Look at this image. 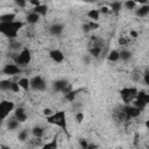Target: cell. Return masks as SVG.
I'll return each mask as SVG.
<instances>
[{
    "mask_svg": "<svg viewBox=\"0 0 149 149\" xmlns=\"http://www.w3.org/2000/svg\"><path fill=\"white\" fill-rule=\"evenodd\" d=\"M118 42H119V44H120L121 47H123V45H127V44L130 42V40H129L127 36H121V37H119Z\"/></svg>",
    "mask_w": 149,
    "mask_h": 149,
    "instance_id": "836d02e7",
    "label": "cell"
},
{
    "mask_svg": "<svg viewBox=\"0 0 149 149\" xmlns=\"http://www.w3.org/2000/svg\"><path fill=\"white\" fill-rule=\"evenodd\" d=\"M14 109V102L8 101V100H3L0 102V115L5 119L12 111Z\"/></svg>",
    "mask_w": 149,
    "mask_h": 149,
    "instance_id": "5b68a950",
    "label": "cell"
},
{
    "mask_svg": "<svg viewBox=\"0 0 149 149\" xmlns=\"http://www.w3.org/2000/svg\"><path fill=\"white\" fill-rule=\"evenodd\" d=\"M121 7H122V2L121 1H119V0H115V1H113L112 3H111V12L112 13H114V14H119V12L121 10Z\"/></svg>",
    "mask_w": 149,
    "mask_h": 149,
    "instance_id": "2e32d148",
    "label": "cell"
},
{
    "mask_svg": "<svg viewBox=\"0 0 149 149\" xmlns=\"http://www.w3.org/2000/svg\"><path fill=\"white\" fill-rule=\"evenodd\" d=\"M29 2H30L34 7H36V6H38V5H41V1H40V0H29Z\"/></svg>",
    "mask_w": 149,
    "mask_h": 149,
    "instance_id": "7dc6e473",
    "label": "cell"
},
{
    "mask_svg": "<svg viewBox=\"0 0 149 149\" xmlns=\"http://www.w3.org/2000/svg\"><path fill=\"white\" fill-rule=\"evenodd\" d=\"M14 2L16 3V6H19L21 8H24L27 5V0H14Z\"/></svg>",
    "mask_w": 149,
    "mask_h": 149,
    "instance_id": "60d3db41",
    "label": "cell"
},
{
    "mask_svg": "<svg viewBox=\"0 0 149 149\" xmlns=\"http://www.w3.org/2000/svg\"><path fill=\"white\" fill-rule=\"evenodd\" d=\"M30 61H31V52L28 48H24L19 55H16V57H14V63L19 66H24L29 64Z\"/></svg>",
    "mask_w": 149,
    "mask_h": 149,
    "instance_id": "3957f363",
    "label": "cell"
},
{
    "mask_svg": "<svg viewBox=\"0 0 149 149\" xmlns=\"http://www.w3.org/2000/svg\"><path fill=\"white\" fill-rule=\"evenodd\" d=\"M24 26L21 21H12V22H0V33L3 34L8 38H15L17 36V31Z\"/></svg>",
    "mask_w": 149,
    "mask_h": 149,
    "instance_id": "6da1fadb",
    "label": "cell"
},
{
    "mask_svg": "<svg viewBox=\"0 0 149 149\" xmlns=\"http://www.w3.org/2000/svg\"><path fill=\"white\" fill-rule=\"evenodd\" d=\"M2 120H3V118H2V116H1V115H0V122H1V121H2Z\"/></svg>",
    "mask_w": 149,
    "mask_h": 149,
    "instance_id": "f5cc1de1",
    "label": "cell"
},
{
    "mask_svg": "<svg viewBox=\"0 0 149 149\" xmlns=\"http://www.w3.org/2000/svg\"><path fill=\"white\" fill-rule=\"evenodd\" d=\"M132 79L135 81V83H139L140 81V79H141V73H140V71H134L133 73H132Z\"/></svg>",
    "mask_w": 149,
    "mask_h": 149,
    "instance_id": "d590c367",
    "label": "cell"
},
{
    "mask_svg": "<svg viewBox=\"0 0 149 149\" xmlns=\"http://www.w3.org/2000/svg\"><path fill=\"white\" fill-rule=\"evenodd\" d=\"M137 36H139L137 31H135V30H130V37H133V38H136Z\"/></svg>",
    "mask_w": 149,
    "mask_h": 149,
    "instance_id": "681fc988",
    "label": "cell"
},
{
    "mask_svg": "<svg viewBox=\"0 0 149 149\" xmlns=\"http://www.w3.org/2000/svg\"><path fill=\"white\" fill-rule=\"evenodd\" d=\"M125 111H126V113L130 116V118H137V116H140V114H141V109L140 108H137V107H135V106H133V105H130V104H128V105H126L125 107H122Z\"/></svg>",
    "mask_w": 149,
    "mask_h": 149,
    "instance_id": "9c48e42d",
    "label": "cell"
},
{
    "mask_svg": "<svg viewBox=\"0 0 149 149\" xmlns=\"http://www.w3.org/2000/svg\"><path fill=\"white\" fill-rule=\"evenodd\" d=\"M20 86H19V84L17 83H15V81H12V84H10V91L12 92H14V93H19L20 92Z\"/></svg>",
    "mask_w": 149,
    "mask_h": 149,
    "instance_id": "8d00e7d4",
    "label": "cell"
},
{
    "mask_svg": "<svg viewBox=\"0 0 149 149\" xmlns=\"http://www.w3.org/2000/svg\"><path fill=\"white\" fill-rule=\"evenodd\" d=\"M14 118L21 123V122H26L27 119H28V115L26 114L24 112V108L23 107H17L15 109V113H14Z\"/></svg>",
    "mask_w": 149,
    "mask_h": 149,
    "instance_id": "30bf717a",
    "label": "cell"
},
{
    "mask_svg": "<svg viewBox=\"0 0 149 149\" xmlns=\"http://www.w3.org/2000/svg\"><path fill=\"white\" fill-rule=\"evenodd\" d=\"M54 112H52V109H50V108H44L43 109V115L44 116H49V115H51Z\"/></svg>",
    "mask_w": 149,
    "mask_h": 149,
    "instance_id": "f6af8a7d",
    "label": "cell"
},
{
    "mask_svg": "<svg viewBox=\"0 0 149 149\" xmlns=\"http://www.w3.org/2000/svg\"><path fill=\"white\" fill-rule=\"evenodd\" d=\"M17 139H19L20 141H26V140H28V130H27V129L21 130V132L19 133V135H17Z\"/></svg>",
    "mask_w": 149,
    "mask_h": 149,
    "instance_id": "1f68e13d",
    "label": "cell"
},
{
    "mask_svg": "<svg viewBox=\"0 0 149 149\" xmlns=\"http://www.w3.org/2000/svg\"><path fill=\"white\" fill-rule=\"evenodd\" d=\"M113 116H114L115 121H118V122H120V123H126V122H128V121L130 120V116L126 113V111H125L123 108H121V109H119V111H115Z\"/></svg>",
    "mask_w": 149,
    "mask_h": 149,
    "instance_id": "52a82bcc",
    "label": "cell"
},
{
    "mask_svg": "<svg viewBox=\"0 0 149 149\" xmlns=\"http://www.w3.org/2000/svg\"><path fill=\"white\" fill-rule=\"evenodd\" d=\"M64 30V26L61 24V23H54L49 27V31L51 35H55V36H59Z\"/></svg>",
    "mask_w": 149,
    "mask_h": 149,
    "instance_id": "8fae6325",
    "label": "cell"
},
{
    "mask_svg": "<svg viewBox=\"0 0 149 149\" xmlns=\"http://www.w3.org/2000/svg\"><path fill=\"white\" fill-rule=\"evenodd\" d=\"M132 104H133V106H135V107L140 108L141 111H143V109L146 108V106L148 105V104H146L143 100H140V99H134V100L132 101Z\"/></svg>",
    "mask_w": 149,
    "mask_h": 149,
    "instance_id": "83f0119b",
    "label": "cell"
},
{
    "mask_svg": "<svg viewBox=\"0 0 149 149\" xmlns=\"http://www.w3.org/2000/svg\"><path fill=\"white\" fill-rule=\"evenodd\" d=\"M99 15H100V12L98 9H91V10L87 12V16L92 21H98L99 20Z\"/></svg>",
    "mask_w": 149,
    "mask_h": 149,
    "instance_id": "cb8c5ba5",
    "label": "cell"
},
{
    "mask_svg": "<svg viewBox=\"0 0 149 149\" xmlns=\"http://www.w3.org/2000/svg\"><path fill=\"white\" fill-rule=\"evenodd\" d=\"M20 72H21V69L15 63L14 64H7L2 69V73L3 74H7V76H14V74H17Z\"/></svg>",
    "mask_w": 149,
    "mask_h": 149,
    "instance_id": "8992f818",
    "label": "cell"
},
{
    "mask_svg": "<svg viewBox=\"0 0 149 149\" xmlns=\"http://www.w3.org/2000/svg\"><path fill=\"white\" fill-rule=\"evenodd\" d=\"M97 147H98L97 144H88V146H87V149H91V148H97Z\"/></svg>",
    "mask_w": 149,
    "mask_h": 149,
    "instance_id": "f907efd6",
    "label": "cell"
},
{
    "mask_svg": "<svg viewBox=\"0 0 149 149\" xmlns=\"http://www.w3.org/2000/svg\"><path fill=\"white\" fill-rule=\"evenodd\" d=\"M148 13H149V5H148V3L142 5V6L136 10V15L140 16V17H144V16H147Z\"/></svg>",
    "mask_w": 149,
    "mask_h": 149,
    "instance_id": "e0dca14e",
    "label": "cell"
},
{
    "mask_svg": "<svg viewBox=\"0 0 149 149\" xmlns=\"http://www.w3.org/2000/svg\"><path fill=\"white\" fill-rule=\"evenodd\" d=\"M29 83H30V87L34 90H37V91H44L47 87V84L41 76L33 77L31 79H29Z\"/></svg>",
    "mask_w": 149,
    "mask_h": 149,
    "instance_id": "277c9868",
    "label": "cell"
},
{
    "mask_svg": "<svg viewBox=\"0 0 149 149\" xmlns=\"http://www.w3.org/2000/svg\"><path fill=\"white\" fill-rule=\"evenodd\" d=\"M17 84H19V86H20L22 90H24V91H28V90H29V87H30L29 79H28V78H26V77L20 78V79H19V81H17Z\"/></svg>",
    "mask_w": 149,
    "mask_h": 149,
    "instance_id": "ffe728a7",
    "label": "cell"
},
{
    "mask_svg": "<svg viewBox=\"0 0 149 149\" xmlns=\"http://www.w3.org/2000/svg\"><path fill=\"white\" fill-rule=\"evenodd\" d=\"M104 45V41L101 38H99L98 36H92L90 38L88 42V48H93V47H98V48H102Z\"/></svg>",
    "mask_w": 149,
    "mask_h": 149,
    "instance_id": "7c38bea8",
    "label": "cell"
},
{
    "mask_svg": "<svg viewBox=\"0 0 149 149\" xmlns=\"http://www.w3.org/2000/svg\"><path fill=\"white\" fill-rule=\"evenodd\" d=\"M15 17H16V15L14 13L2 14V15H0V22H12L15 20Z\"/></svg>",
    "mask_w": 149,
    "mask_h": 149,
    "instance_id": "44dd1931",
    "label": "cell"
},
{
    "mask_svg": "<svg viewBox=\"0 0 149 149\" xmlns=\"http://www.w3.org/2000/svg\"><path fill=\"white\" fill-rule=\"evenodd\" d=\"M135 3H140V5H146L148 3V0H133Z\"/></svg>",
    "mask_w": 149,
    "mask_h": 149,
    "instance_id": "c3c4849f",
    "label": "cell"
},
{
    "mask_svg": "<svg viewBox=\"0 0 149 149\" xmlns=\"http://www.w3.org/2000/svg\"><path fill=\"white\" fill-rule=\"evenodd\" d=\"M143 80H144V84L146 85H149V69L148 68H146V70H144V72H143Z\"/></svg>",
    "mask_w": 149,
    "mask_h": 149,
    "instance_id": "f35d334b",
    "label": "cell"
},
{
    "mask_svg": "<svg viewBox=\"0 0 149 149\" xmlns=\"http://www.w3.org/2000/svg\"><path fill=\"white\" fill-rule=\"evenodd\" d=\"M100 13H102V14H108L111 10H109V8L107 7V6H102L101 8H100V10H99Z\"/></svg>",
    "mask_w": 149,
    "mask_h": 149,
    "instance_id": "7bdbcfd3",
    "label": "cell"
},
{
    "mask_svg": "<svg viewBox=\"0 0 149 149\" xmlns=\"http://www.w3.org/2000/svg\"><path fill=\"white\" fill-rule=\"evenodd\" d=\"M20 47H21L20 42H14V41L10 42V48H13V49H19Z\"/></svg>",
    "mask_w": 149,
    "mask_h": 149,
    "instance_id": "ee69618b",
    "label": "cell"
},
{
    "mask_svg": "<svg viewBox=\"0 0 149 149\" xmlns=\"http://www.w3.org/2000/svg\"><path fill=\"white\" fill-rule=\"evenodd\" d=\"M79 144H80V147H81L83 149H87V146H88V143H87V141H86V140H84V139H80V140H79Z\"/></svg>",
    "mask_w": 149,
    "mask_h": 149,
    "instance_id": "b9f144b4",
    "label": "cell"
},
{
    "mask_svg": "<svg viewBox=\"0 0 149 149\" xmlns=\"http://www.w3.org/2000/svg\"><path fill=\"white\" fill-rule=\"evenodd\" d=\"M19 126H20V122L15 118L12 119V120H9L8 121V125H7V127H8L9 130H15L16 128H19Z\"/></svg>",
    "mask_w": 149,
    "mask_h": 149,
    "instance_id": "f1b7e54d",
    "label": "cell"
},
{
    "mask_svg": "<svg viewBox=\"0 0 149 149\" xmlns=\"http://www.w3.org/2000/svg\"><path fill=\"white\" fill-rule=\"evenodd\" d=\"M10 80H1L0 81V90L1 91H10Z\"/></svg>",
    "mask_w": 149,
    "mask_h": 149,
    "instance_id": "f546056e",
    "label": "cell"
},
{
    "mask_svg": "<svg viewBox=\"0 0 149 149\" xmlns=\"http://www.w3.org/2000/svg\"><path fill=\"white\" fill-rule=\"evenodd\" d=\"M102 48H98V47H93V48H88V52L91 56H93L94 58H98L100 56V52H101Z\"/></svg>",
    "mask_w": 149,
    "mask_h": 149,
    "instance_id": "484cf974",
    "label": "cell"
},
{
    "mask_svg": "<svg viewBox=\"0 0 149 149\" xmlns=\"http://www.w3.org/2000/svg\"><path fill=\"white\" fill-rule=\"evenodd\" d=\"M121 99L126 105H128L135 99V95H121Z\"/></svg>",
    "mask_w": 149,
    "mask_h": 149,
    "instance_id": "e575fe53",
    "label": "cell"
},
{
    "mask_svg": "<svg viewBox=\"0 0 149 149\" xmlns=\"http://www.w3.org/2000/svg\"><path fill=\"white\" fill-rule=\"evenodd\" d=\"M107 59L111 61V62H116V61H119V59H120V58H119V51H118V50H112V51H109V54H108V56H107Z\"/></svg>",
    "mask_w": 149,
    "mask_h": 149,
    "instance_id": "4316f807",
    "label": "cell"
},
{
    "mask_svg": "<svg viewBox=\"0 0 149 149\" xmlns=\"http://www.w3.org/2000/svg\"><path fill=\"white\" fill-rule=\"evenodd\" d=\"M47 118V122L51 123V125H56L59 128L64 129L65 132L68 130V126H66V118H65V112L64 111H58L56 113H52Z\"/></svg>",
    "mask_w": 149,
    "mask_h": 149,
    "instance_id": "7a4b0ae2",
    "label": "cell"
},
{
    "mask_svg": "<svg viewBox=\"0 0 149 149\" xmlns=\"http://www.w3.org/2000/svg\"><path fill=\"white\" fill-rule=\"evenodd\" d=\"M42 147H43L44 149H56V148H57V141H56V137H55L51 142L45 143V144H43Z\"/></svg>",
    "mask_w": 149,
    "mask_h": 149,
    "instance_id": "4dcf8cb0",
    "label": "cell"
},
{
    "mask_svg": "<svg viewBox=\"0 0 149 149\" xmlns=\"http://www.w3.org/2000/svg\"><path fill=\"white\" fill-rule=\"evenodd\" d=\"M31 133H33V135L35 137H40L41 139L43 136V134H44V129L42 127H40V126H36V127H34L31 129Z\"/></svg>",
    "mask_w": 149,
    "mask_h": 149,
    "instance_id": "d4e9b609",
    "label": "cell"
},
{
    "mask_svg": "<svg viewBox=\"0 0 149 149\" xmlns=\"http://www.w3.org/2000/svg\"><path fill=\"white\" fill-rule=\"evenodd\" d=\"M49 56H50V58L55 63H62L64 61V54L59 49H52V50H50L49 51Z\"/></svg>",
    "mask_w": 149,
    "mask_h": 149,
    "instance_id": "ba28073f",
    "label": "cell"
},
{
    "mask_svg": "<svg viewBox=\"0 0 149 149\" xmlns=\"http://www.w3.org/2000/svg\"><path fill=\"white\" fill-rule=\"evenodd\" d=\"M136 93H137L136 87H123V88L120 90L121 95H135Z\"/></svg>",
    "mask_w": 149,
    "mask_h": 149,
    "instance_id": "ac0fdd59",
    "label": "cell"
},
{
    "mask_svg": "<svg viewBox=\"0 0 149 149\" xmlns=\"http://www.w3.org/2000/svg\"><path fill=\"white\" fill-rule=\"evenodd\" d=\"M33 12L37 13L40 16H45V15H47V13H48V6H47V5H42V3H41V5L36 6V7H34Z\"/></svg>",
    "mask_w": 149,
    "mask_h": 149,
    "instance_id": "5bb4252c",
    "label": "cell"
},
{
    "mask_svg": "<svg viewBox=\"0 0 149 149\" xmlns=\"http://www.w3.org/2000/svg\"><path fill=\"white\" fill-rule=\"evenodd\" d=\"M88 26H90V29L91 30H97L100 27V24L98 23V21H92V20L88 22Z\"/></svg>",
    "mask_w": 149,
    "mask_h": 149,
    "instance_id": "74e56055",
    "label": "cell"
},
{
    "mask_svg": "<svg viewBox=\"0 0 149 149\" xmlns=\"http://www.w3.org/2000/svg\"><path fill=\"white\" fill-rule=\"evenodd\" d=\"M135 99H140L143 100L146 104H149V94L144 91H137V93L135 94Z\"/></svg>",
    "mask_w": 149,
    "mask_h": 149,
    "instance_id": "603a6c76",
    "label": "cell"
},
{
    "mask_svg": "<svg viewBox=\"0 0 149 149\" xmlns=\"http://www.w3.org/2000/svg\"><path fill=\"white\" fill-rule=\"evenodd\" d=\"M76 120H77L78 123H81L83 120H84V113H83V112H78V113L76 114Z\"/></svg>",
    "mask_w": 149,
    "mask_h": 149,
    "instance_id": "ab89813d",
    "label": "cell"
},
{
    "mask_svg": "<svg viewBox=\"0 0 149 149\" xmlns=\"http://www.w3.org/2000/svg\"><path fill=\"white\" fill-rule=\"evenodd\" d=\"M68 84H69V83H68L66 80L59 79V80H56V81L52 84V88H54V91H56V92H62L63 88H64Z\"/></svg>",
    "mask_w": 149,
    "mask_h": 149,
    "instance_id": "4fadbf2b",
    "label": "cell"
},
{
    "mask_svg": "<svg viewBox=\"0 0 149 149\" xmlns=\"http://www.w3.org/2000/svg\"><path fill=\"white\" fill-rule=\"evenodd\" d=\"M84 62H85L86 64H88V62H90V58H88V56H86V57L84 58Z\"/></svg>",
    "mask_w": 149,
    "mask_h": 149,
    "instance_id": "816d5d0a",
    "label": "cell"
},
{
    "mask_svg": "<svg viewBox=\"0 0 149 149\" xmlns=\"http://www.w3.org/2000/svg\"><path fill=\"white\" fill-rule=\"evenodd\" d=\"M83 30H84V33H88V31H91L88 23H84V26H83Z\"/></svg>",
    "mask_w": 149,
    "mask_h": 149,
    "instance_id": "bcb514c9",
    "label": "cell"
},
{
    "mask_svg": "<svg viewBox=\"0 0 149 149\" xmlns=\"http://www.w3.org/2000/svg\"><path fill=\"white\" fill-rule=\"evenodd\" d=\"M26 20H27L28 23H30V24H35V23L38 22V20H40V15H38L37 13H35V12H30V13H28Z\"/></svg>",
    "mask_w": 149,
    "mask_h": 149,
    "instance_id": "9a60e30c",
    "label": "cell"
},
{
    "mask_svg": "<svg viewBox=\"0 0 149 149\" xmlns=\"http://www.w3.org/2000/svg\"><path fill=\"white\" fill-rule=\"evenodd\" d=\"M123 6H125L127 9H135L136 3H135L133 0H126V1L123 2Z\"/></svg>",
    "mask_w": 149,
    "mask_h": 149,
    "instance_id": "d6a6232c",
    "label": "cell"
},
{
    "mask_svg": "<svg viewBox=\"0 0 149 149\" xmlns=\"http://www.w3.org/2000/svg\"><path fill=\"white\" fill-rule=\"evenodd\" d=\"M80 91H81L80 88H79V90H71V91H69V92L64 93V97H65V99H66L68 101L72 102V101H74L77 93H78V92H80Z\"/></svg>",
    "mask_w": 149,
    "mask_h": 149,
    "instance_id": "d6986e66",
    "label": "cell"
},
{
    "mask_svg": "<svg viewBox=\"0 0 149 149\" xmlns=\"http://www.w3.org/2000/svg\"><path fill=\"white\" fill-rule=\"evenodd\" d=\"M132 56H133V54H132V51H129V50L123 49V50L119 51V58L122 59V61H129V59L132 58Z\"/></svg>",
    "mask_w": 149,
    "mask_h": 149,
    "instance_id": "7402d4cb",
    "label": "cell"
}]
</instances>
